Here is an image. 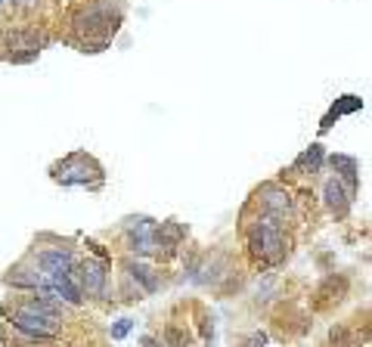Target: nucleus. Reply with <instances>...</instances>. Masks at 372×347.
Returning <instances> with one entry per match:
<instances>
[{"mask_svg": "<svg viewBox=\"0 0 372 347\" xmlns=\"http://www.w3.org/2000/svg\"><path fill=\"white\" fill-rule=\"evenodd\" d=\"M127 273H131V279L134 282H140L143 285V292H155V288H159V282H155V276H152V270H149V267H143V264H127Z\"/></svg>", "mask_w": 372, "mask_h": 347, "instance_id": "nucleus-10", "label": "nucleus"}, {"mask_svg": "<svg viewBox=\"0 0 372 347\" xmlns=\"http://www.w3.org/2000/svg\"><path fill=\"white\" fill-rule=\"evenodd\" d=\"M38 267L44 276H56V273H69L75 267V255L66 248H47L38 255Z\"/></svg>", "mask_w": 372, "mask_h": 347, "instance_id": "nucleus-5", "label": "nucleus"}, {"mask_svg": "<svg viewBox=\"0 0 372 347\" xmlns=\"http://www.w3.org/2000/svg\"><path fill=\"white\" fill-rule=\"evenodd\" d=\"M127 332H131V320H121L115 329H112V338H124Z\"/></svg>", "mask_w": 372, "mask_h": 347, "instance_id": "nucleus-13", "label": "nucleus"}, {"mask_svg": "<svg viewBox=\"0 0 372 347\" xmlns=\"http://www.w3.org/2000/svg\"><path fill=\"white\" fill-rule=\"evenodd\" d=\"M13 325H16L22 335H31V338H56L59 335V320L44 316V313H34V310H25V307L13 310Z\"/></svg>", "mask_w": 372, "mask_h": 347, "instance_id": "nucleus-3", "label": "nucleus"}, {"mask_svg": "<svg viewBox=\"0 0 372 347\" xmlns=\"http://www.w3.org/2000/svg\"><path fill=\"white\" fill-rule=\"evenodd\" d=\"M6 282H13V285H19V288H38L41 282H44V273H38V267H22V270H16L13 276H6Z\"/></svg>", "mask_w": 372, "mask_h": 347, "instance_id": "nucleus-9", "label": "nucleus"}, {"mask_svg": "<svg viewBox=\"0 0 372 347\" xmlns=\"http://www.w3.org/2000/svg\"><path fill=\"white\" fill-rule=\"evenodd\" d=\"M329 164L335 168V174H338V183H345L348 186V195L354 199L357 190H360V180H357V162L350 155H332L329 158Z\"/></svg>", "mask_w": 372, "mask_h": 347, "instance_id": "nucleus-6", "label": "nucleus"}, {"mask_svg": "<svg viewBox=\"0 0 372 347\" xmlns=\"http://www.w3.org/2000/svg\"><path fill=\"white\" fill-rule=\"evenodd\" d=\"M261 205L267 208L273 217H279V214H285L292 208V199H289V192H282V190H264Z\"/></svg>", "mask_w": 372, "mask_h": 347, "instance_id": "nucleus-8", "label": "nucleus"}, {"mask_svg": "<svg viewBox=\"0 0 372 347\" xmlns=\"http://www.w3.org/2000/svg\"><path fill=\"white\" fill-rule=\"evenodd\" d=\"M34 3H38V0H19V6H22V10H31Z\"/></svg>", "mask_w": 372, "mask_h": 347, "instance_id": "nucleus-15", "label": "nucleus"}, {"mask_svg": "<svg viewBox=\"0 0 372 347\" xmlns=\"http://www.w3.org/2000/svg\"><path fill=\"white\" fill-rule=\"evenodd\" d=\"M320 158H323V146H317V143H313V146L307 149L301 158H298V164H301V168H317Z\"/></svg>", "mask_w": 372, "mask_h": 347, "instance_id": "nucleus-11", "label": "nucleus"}, {"mask_svg": "<svg viewBox=\"0 0 372 347\" xmlns=\"http://www.w3.org/2000/svg\"><path fill=\"white\" fill-rule=\"evenodd\" d=\"M264 344H267V335H252L245 341V347H264Z\"/></svg>", "mask_w": 372, "mask_h": 347, "instance_id": "nucleus-14", "label": "nucleus"}, {"mask_svg": "<svg viewBox=\"0 0 372 347\" xmlns=\"http://www.w3.org/2000/svg\"><path fill=\"white\" fill-rule=\"evenodd\" d=\"M143 344H146V347H159V344L152 341V338H143Z\"/></svg>", "mask_w": 372, "mask_h": 347, "instance_id": "nucleus-16", "label": "nucleus"}, {"mask_svg": "<svg viewBox=\"0 0 372 347\" xmlns=\"http://www.w3.org/2000/svg\"><path fill=\"white\" fill-rule=\"evenodd\" d=\"M168 341H171V347H186V344H189V335H183L177 325H171V329H168Z\"/></svg>", "mask_w": 372, "mask_h": 347, "instance_id": "nucleus-12", "label": "nucleus"}, {"mask_svg": "<svg viewBox=\"0 0 372 347\" xmlns=\"http://www.w3.org/2000/svg\"><path fill=\"white\" fill-rule=\"evenodd\" d=\"M53 180L62 186H103V168L87 155V152H75V155L62 158L53 171Z\"/></svg>", "mask_w": 372, "mask_h": 347, "instance_id": "nucleus-1", "label": "nucleus"}, {"mask_svg": "<svg viewBox=\"0 0 372 347\" xmlns=\"http://www.w3.org/2000/svg\"><path fill=\"white\" fill-rule=\"evenodd\" d=\"M248 245H252L255 255H264L270 260H279L282 257V229H279L276 217H264V220H257V227L252 229V236H248Z\"/></svg>", "mask_w": 372, "mask_h": 347, "instance_id": "nucleus-2", "label": "nucleus"}, {"mask_svg": "<svg viewBox=\"0 0 372 347\" xmlns=\"http://www.w3.org/2000/svg\"><path fill=\"white\" fill-rule=\"evenodd\" d=\"M326 205L332 208V211L338 214V217H341V214H348V208H350V195H348L345 186L338 183V177L329 180V183H326Z\"/></svg>", "mask_w": 372, "mask_h": 347, "instance_id": "nucleus-7", "label": "nucleus"}, {"mask_svg": "<svg viewBox=\"0 0 372 347\" xmlns=\"http://www.w3.org/2000/svg\"><path fill=\"white\" fill-rule=\"evenodd\" d=\"M75 270H78V285H81V292L93 295V298H103V295H106V279H109L103 260L87 257L84 264H78Z\"/></svg>", "mask_w": 372, "mask_h": 347, "instance_id": "nucleus-4", "label": "nucleus"}]
</instances>
